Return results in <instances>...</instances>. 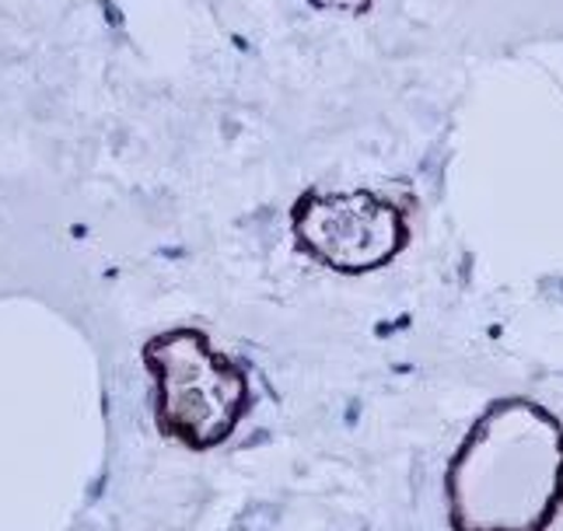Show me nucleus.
Wrapping results in <instances>:
<instances>
[{"label": "nucleus", "mask_w": 563, "mask_h": 531, "mask_svg": "<svg viewBox=\"0 0 563 531\" xmlns=\"http://www.w3.org/2000/svg\"><path fill=\"white\" fill-rule=\"evenodd\" d=\"M455 531H542L563 504V427L526 399L497 402L449 468Z\"/></svg>", "instance_id": "1"}, {"label": "nucleus", "mask_w": 563, "mask_h": 531, "mask_svg": "<svg viewBox=\"0 0 563 531\" xmlns=\"http://www.w3.org/2000/svg\"><path fill=\"white\" fill-rule=\"evenodd\" d=\"M147 364L158 378V412L168 434L189 447L221 444L249 406V381L203 332H165L147 346Z\"/></svg>", "instance_id": "2"}, {"label": "nucleus", "mask_w": 563, "mask_h": 531, "mask_svg": "<svg viewBox=\"0 0 563 531\" xmlns=\"http://www.w3.org/2000/svg\"><path fill=\"white\" fill-rule=\"evenodd\" d=\"M298 242L340 273H367L410 242L406 213L375 192H305L290 210Z\"/></svg>", "instance_id": "3"}, {"label": "nucleus", "mask_w": 563, "mask_h": 531, "mask_svg": "<svg viewBox=\"0 0 563 531\" xmlns=\"http://www.w3.org/2000/svg\"><path fill=\"white\" fill-rule=\"evenodd\" d=\"M316 8H325V11H346V14H361L372 8V0H312Z\"/></svg>", "instance_id": "4"}]
</instances>
